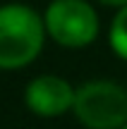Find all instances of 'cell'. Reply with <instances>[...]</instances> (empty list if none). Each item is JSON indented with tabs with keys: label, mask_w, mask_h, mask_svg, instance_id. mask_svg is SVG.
Wrapping results in <instances>:
<instances>
[{
	"label": "cell",
	"mask_w": 127,
	"mask_h": 129,
	"mask_svg": "<svg viewBox=\"0 0 127 129\" xmlns=\"http://www.w3.org/2000/svg\"><path fill=\"white\" fill-rule=\"evenodd\" d=\"M103 5H127V0H98Z\"/></svg>",
	"instance_id": "obj_6"
},
{
	"label": "cell",
	"mask_w": 127,
	"mask_h": 129,
	"mask_svg": "<svg viewBox=\"0 0 127 129\" xmlns=\"http://www.w3.org/2000/svg\"><path fill=\"white\" fill-rule=\"evenodd\" d=\"M122 129H127V122H125V124H122Z\"/></svg>",
	"instance_id": "obj_7"
},
{
	"label": "cell",
	"mask_w": 127,
	"mask_h": 129,
	"mask_svg": "<svg viewBox=\"0 0 127 129\" xmlns=\"http://www.w3.org/2000/svg\"><path fill=\"white\" fill-rule=\"evenodd\" d=\"M72 108L91 129H120L127 122V91L113 81H91L74 93Z\"/></svg>",
	"instance_id": "obj_2"
},
{
	"label": "cell",
	"mask_w": 127,
	"mask_h": 129,
	"mask_svg": "<svg viewBox=\"0 0 127 129\" xmlns=\"http://www.w3.org/2000/svg\"><path fill=\"white\" fill-rule=\"evenodd\" d=\"M46 26L58 43L67 48H82L96 38L98 19L84 0H53L46 12Z\"/></svg>",
	"instance_id": "obj_3"
},
{
	"label": "cell",
	"mask_w": 127,
	"mask_h": 129,
	"mask_svg": "<svg viewBox=\"0 0 127 129\" xmlns=\"http://www.w3.org/2000/svg\"><path fill=\"white\" fill-rule=\"evenodd\" d=\"M110 46L120 57L127 60V5L118 12V17L113 19L110 26Z\"/></svg>",
	"instance_id": "obj_5"
},
{
	"label": "cell",
	"mask_w": 127,
	"mask_h": 129,
	"mask_svg": "<svg viewBox=\"0 0 127 129\" xmlns=\"http://www.w3.org/2000/svg\"><path fill=\"white\" fill-rule=\"evenodd\" d=\"M43 24L24 5L0 7V69L24 67L41 53Z\"/></svg>",
	"instance_id": "obj_1"
},
{
	"label": "cell",
	"mask_w": 127,
	"mask_h": 129,
	"mask_svg": "<svg viewBox=\"0 0 127 129\" xmlns=\"http://www.w3.org/2000/svg\"><path fill=\"white\" fill-rule=\"evenodd\" d=\"M74 91L60 77H38L27 86V105L36 115L53 117L72 108Z\"/></svg>",
	"instance_id": "obj_4"
}]
</instances>
